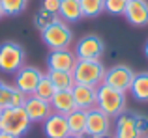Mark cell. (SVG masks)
I'll return each mask as SVG.
<instances>
[{"label":"cell","instance_id":"6da1fadb","mask_svg":"<svg viewBox=\"0 0 148 138\" xmlns=\"http://www.w3.org/2000/svg\"><path fill=\"white\" fill-rule=\"evenodd\" d=\"M30 125H32V121H30L28 114L25 112L23 106H17V108L10 106V108H4L0 114V131L15 138L25 136L28 133Z\"/></svg>","mask_w":148,"mask_h":138},{"label":"cell","instance_id":"7a4b0ae2","mask_svg":"<svg viewBox=\"0 0 148 138\" xmlns=\"http://www.w3.org/2000/svg\"><path fill=\"white\" fill-rule=\"evenodd\" d=\"M126 93L118 91L114 88L107 86V84H99L98 86V101H96V108L105 112L109 118H116L122 112H126Z\"/></svg>","mask_w":148,"mask_h":138},{"label":"cell","instance_id":"3957f363","mask_svg":"<svg viewBox=\"0 0 148 138\" xmlns=\"http://www.w3.org/2000/svg\"><path fill=\"white\" fill-rule=\"evenodd\" d=\"M105 71L107 69L101 64V60H77L71 73H73V78H75V84L98 88L103 82Z\"/></svg>","mask_w":148,"mask_h":138},{"label":"cell","instance_id":"277c9868","mask_svg":"<svg viewBox=\"0 0 148 138\" xmlns=\"http://www.w3.org/2000/svg\"><path fill=\"white\" fill-rule=\"evenodd\" d=\"M41 39L51 51H62V49H69V45L73 43V32L68 22L58 19L56 22L41 30Z\"/></svg>","mask_w":148,"mask_h":138},{"label":"cell","instance_id":"5b68a950","mask_svg":"<svg viewBox=\"0 0 148 138\" xmlns=\"http://www.w3.org/2000/svg\"><path fill=\"white\" fill-rule=\"evenodd\" d=\"M26 52L17 41H4L0 45V71L2 73H17L25 66Z\"/></svg>","mask_w":148,"mask_h":138},{"label":"cell","instance_id":"8992f818","mask_svg":"<svg viewBox=\"0 0 148 138\" xmlns=\"http://www.w3.org/2000/svg\"><path fill=\"white\" fill-rule=\"evenodd\" d=\"M133 76H135V71L130 66L118 64V66H112L111 69L105 71V76H103L101 84H107V86L114 88V90L127 93L131 88V82H133Z\"/></svg>","mask_w":148,"mask_h":138},{"label":"cell","instance_id":"52a82bcc","mask_svg":"<svg viewBox=\"0 0 148 138\" xmlns=\"http://www.w3.org/2000/svg\"><path fill=\"white\" fill-rule=\"evenodd\" d=\"M105 52V43L99 36H84L77 41L75 56L77 60H99L101 54Z\"/></svg>","mask_w":148,"mask_h":138},{"label":"cell","instance_id":"ba28073f","mask_svg":"<svg viewBox=\"0 0 148 138\" xmlns=\"http://www.w3.org/2000/svg\"><path fill=\"white\" fill-rule=\"evenodd\" d=\"M41 76H43V73H41L38 67L23 66L17 73H15V88L21 90L23 93H26V95H34V91H36Z\"/></svg>","mask_w":148,"mask_h":138},{"label":"cell","instance_id":"9c48e42d","mask_svg":"<svg viewBox=\"0 0 148 138\" xmlns=\"http://www.w3.org/2000/svg\"><path fill=\"white\" fill-rule=\"evenodd\" d=\"M23 108L28 114L32 123H43L51 114H53L51 103L36 97V95H26V101H25V105H23Z\"/></svg>","mask_w":148,"mask_h":138},{"label":"cell","instance_id":"30bf717a","mask_svg":"<svg viewBox=\"0 0 148 138\" xmlns=\"http://www.w3.org/2000/svg\"><path fill=\"white\" fill-rule=\"evenodd\" d=\"M111 133V118L99 108H92L86 112V136H99Z\"/></svg>","mask_w":148,"mask_h":138},{"label":"cell","instance_id":"8fae6325","mask_svg":"<svg viewBox=\"0 0 148 138\" xmlns=\"http://www.w3.org/2000/svg\"><path fill=\"white\" fill-rule=\"evenodd\" d=\"M73 101L79 110H92L96 108V101H98V88L96 86H84V84H75L71 88Z\"/></svg>","mask_w":148,"mask_h":138},{"label":"cell","instance_id":"7c38bea8","mask_svg":"<svg viewBox=\"0 0 148 138\" xmlns=\"http://www.w3.org/2000/svg\"><path fill=\"white\" fill-rule=\"evenodd\" d=\"M75 64H77V56L69 49L51 51V54L47 56V67L54 69V71H73Z\"/></svg>","mask_w":148,"mask_h":138},{"label":"cell","instance_id":"4fadbf2b","mask_svg":"<svg viewBox=\"0 0 148 138\" xmlns=\"http://www.w3.org/2000/svg\"><path fill=\"white\" fill-rule=\"evenodd\" d=\"M124 17L133 26L148 24V2L146 0H130L124 11Z\"/></svg>","mask_w":148,"mask_h":138},{"label":"cell","instance_id":"5bb4252c","mask_svg":"<svg viewBox=\"0 0 148 138\" xmlns=\"http://www.w3.org/2000/svg\"><path fill=\"white\" fill-rule=\"evenodd\" d=\"M43 135L47 138H68L69 136V127H68L66 116L53 112L47 120L43 121Z\"/></svg>","mask_w":148,"mask_h":138},{"label":"cell","instance_id":"9a60e30c","mask_svg":"<svg viewBox=\"0 0 148 138\" xmlns=\"http://www.w3.org/2000/svg\"><path fill=\"white\" fill-rule=\"evenodd\" d=\"M114 138H143L141 133L135 127L133 112H122L120 116H116Z\"/></svg>","mask_w":148,"mask_h":138},{"label":"cell","instance_id":"2e32d148","mask_svg":"<svg viewBox=\"0 0 148 138\" xmlns=\"http://www.w3.org/2000/svg\"><path fill=\"white\" fill-rule=\"evenodd\" d=\"M49 103H51L53 112L62 114V116H68V114H71L73 110L77 108L75 101H73L71 90H56V93L53 95V99H51Z\"/></svg>","mask_w":148,"mask_h":138},{"label":"cell","instance_id":"e0dca14e","mask_svg":"<svg viewBox=\"0 0 148 138\" xmlns=\"http://www.w3.org/2000/svg\"><path fill=\"white\" fill-rule=\"evenodd\" d=\"M130 93L135 101L139 103H148V71L135 73L133 82H131Z\"/></svg>","mask_w":148,"mask_h":138},{"label":"cell","instance_id":"ac0fdd59","mask_svg":"<svg viewBox=\"0 0 148 138\" xmlns=\"http://www.w3.org/2000/svg\"><path fill=\"white\" fill-rule=\"evenodd\" d=\"M58 17L64 22H77L83 19V9H81L79 0H62Z\"/></svg>","mask_w":148,"mask_h":138},{"label":"cell","instance_id":"d6986e66","mask_svg":"<svg viewBox=\"0 0 148 138\" xmlns=\"http://www.w3.org/2000/svg\"><path fill=\"white\" fill-rule=\"evenodd\" d=\"M66 120H68L69 135L86 136V110L75 108L71 114H68V116H66Z\"/></svg>","mask_w":148,"mask_h":138},{"label":"cell","instance_id":"ffe728a7","mask_svg":"<svg viewBox=\"0 0 148 138\" xmlns=\"http://www.w3.org/2000/svg\"><path fill=\"white\" fill-rule=\"evenodd\" d=\"M47 76L51 78V82L54 84L56 90H71L75 86V78H73L71 71H54V69H49Z\"/></svg>","mask_w":148,"mask_h":138},{"label":"cell","instance_id":"44dd1931","mask_svg":"<svg viewBox=\"0 0 148 138\" xmlns=\"http://www.w3.org/2000/svg\"><path fill=\"white\" fill-rule=\"evenodd\" d=\"M81 9H83V17L94 19L105 11V0H79Z\"/></svg>","mask_w":148,"mask_h":138},{"label":"cell","instance_id":"7402d4cb","mask_svg":"<svg viewBox=\"0 0 148 138\" xmlns=\"http://www.w3.org/2000/svg\"><path fill=\"white\" fill-rule=\"evenodd\" d=\"M0 4H2V9L6 17H17V15H21L26 9L28 0H0Z\"/></svg>","mask_w":148,"mask_h":138},{"label":"cell","instance_id":"603a6c76","mask_svg":"<svg viewBox=\"0 0 148 138\" xmlns=\"http://www.w3.org/2000/svg\"><path fill=\"white\" fill-rule=\"evenodd\" d=\"M54 93H56L54 84L51 82V78H49L47 75H43V76H41V80H40V84H38V88H36V91H34V95L40 97V99H43V101H51Z\"/></svg>","mask_w":148,"mask_h":138},{"label":"cell","instance_id":"cb8c5ba5","mask_svg":"<svg viewBox=\"0 0 148 138\" xmlns=\"http://www.w3.org/2000/svg\"><path fill=\"white\" fill-rule=\"evenodd\" d=\"M58 19H60L58 15L49 13V11H45V9H40V11H36V15H34V26L41 32V30H45L47 26H51L53 22H56Z\"/></svg>","mask_w":148,"mask_h":138},{"label":"cell","instance_id":"d4e9b609","mask_svg":"<svg viewBox=\"0 0 148 138\" xmlns=\"http://www.w3.org/2000/svg\"><path fill=\"white\" fill-rule=\"evenodd\" d=\"M130 0H105V11L111 15H124Z\"/></svg>","mask_w":148,"mask_h":138},{"label":"cell","instance_id":"484cf974","mask_svg":"<svg viewBox=\"0 0 148 138\" xmlns=\"http://www.w3.org/2000/svg\"><path fill=\"white\" fill-rule=\"evenodd\" d=\"M13 91L15 86H10V84H4L2 91H0V108H10L11 106V99H13Z\"/></svg>","mask_w":148,"mask_h":138},{"label":"cell","instance_id":"4316f807","mask_svg":"<svg viewBox=\"0 0 148 138\" xmlns=\"http://www.w3.org/2000/svg\"><path fill=\"white\" fill-rule=\"evenodd\" d=\"M133 118H135V127H137V131L141 133V136L148 135V116L146 114L133 112Z\"/></svg>","mask_w":148,"mask_h":138},{"label":"cell","instance_id":"83f0119b","mask_svg":"<svg viewBox=\"0 0 148 138\" xmlns=\"http://www.w3.org/2000/svg\"><path fill=\"white\" fill-rule=\"evenodd\" d=\"M60 2L62 0H41V9L58 15V11H60Z\"/></svg>","mask_w":148,"mask_h":138},{"label":"cell","instance_id":"f1b7e54d","mask_svg":"<svg viewBox=\"0 0 148 138\" xmlns=\"http://www.w3.org/2000/svg\"><path fill=\"white\" fill-rule=\"evenodd\" d=\"M25 101H26V93H23L21 90H17V88H15L13 99H11V106H13V108H17V106H23V105H25Z\"/></svg>","mask_w":148,"mask_h":138},{"label":"cell","instance_id":"f546056e","mask_svg":"<svg viewBox=\"0 0 148 138\" xmlns=\"http://www.w3.org/2000/svg\"><path fill=\"white\" fill-rule=\"evenodd\" d=\"M92 138H114V135H111V133H105V135H99V136H92Z\"/></svg>","mask_w":148,"mask_h":138},{"label":"cell","instance_id":"4dcf8cb0","mask_svg":"<svg viewBox=\"0 0 148 138\" xmlns=\"http://www.w3.org/2000/svg\"><path fill=\"white\" fill-rule=\"evenodd\" d=\"M0 138H15V136H11V135H8V133H2V131H0Z\"/></svg>","mask_w":148,"mask_h":138},{"label":"cell","instance_id":"1f68e13d","mask_svg":"<svg viewBox=\"0 0 148 138\" xmlns=\"http://www.w3.org/2000/svg\"><path fill=\"white\" fill-rule=\"evenodd\" d=\"M4 17H6V15H4V9H2V4H0V21H2Z\"/></svg>","mask_w":148,"mask_h":138},{"label":"cell","instance_id":"d6a6232c","mask_svg":"<svg viewBox=\"0 0 148 138\" xmlns=\"http://www.w3.org/2000/svg\"><path fill=\"white\" fill-rule=\"evenodd\" d=\"M145 56H146V58H148V41H146V43H145Z\"/></svg>","mask_w":148,"mask_h":138},{"label":"cell","instance_id":"836d02e7","mask_svg":"<svg viewBox=\"0 0 148 138\" xmlns=\"http://www.w3.org/2000/svg\"><path fill=\"white\" fill-rule=\"evenodd\" d=\"M68 138H86V136H77V135H69Z\"/></svg>","mask_w":148,"mask_h":138},{"label":"cell","instance_id":"e575fe53","mask_svg":"<svg viewBox=\"0 0 148 138\" xmlns=\"http://www.w3.org/2000/svg\"><path fill=\"white\" fill-rule=\"evenodd\" d=\"M4 84H6V82H2V80H0V91H2V88H4Z\"/></svg>","mask_w":148,"mask_h":138},{"label":"cell","instance_id":"d590c367","mask_svg":"<svg viewBox=\"0 0 148 138\" xmlns=\"http://www.w3.org/2000/svg\"><path fill=\"white\" fill-rule=\"evenodd\" d=\"M143 138H148V135H145V136H143Z\"/></svg>","mask_w":148,"mask_h":138},{"label":"cell","instance_id":"8d00e7d4","mask_svg":"<svg viewBox=\"0 0 148 138\" xmlns=\"http://www.w3.org/2000/svg\"><path fill=\"white\" fill-rule=\"evenodd\" d=\"M0 114H2V108H0Z\"/></svg>","mask_w":148,"mask_h":138}]
</instances>
